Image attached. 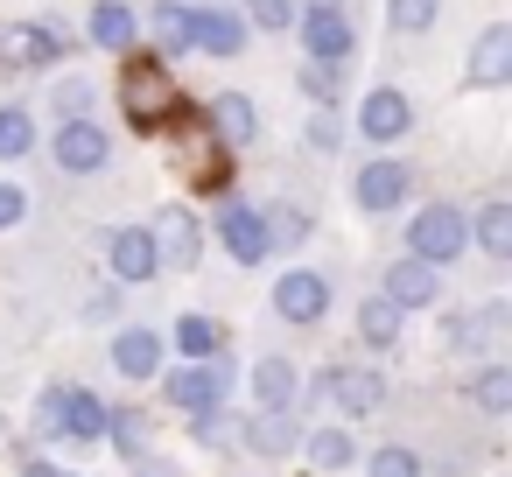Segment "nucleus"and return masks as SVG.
Listing matches in <instances>:
<instances>
[{
	"label": "nucleus",
	"mask_w": 512,
	"mask_h": 477,
	"mask_svg": "<svg viewBox=\"0 0 512 477\" xmlns=\"http://www.w3.org/2000/svg\"><path fill=\"white\" fill-rule=\"evenodd\" d=\"M120 113H127V127H141V134L176 127L183 92H176V71H169L155 50H127V64H120Z\"/></svg>",
	"instance_id": "f257e3e1"
},
{
	"label": "nucleus",
	"mask_w": 512,
	"mask_h": 477,
	"mask_svg": "<svg viewBox=\"0 0 512 477\" xmlns=\"http://www.w3.org/2000/svg\"><path fill=\"white\" fill-rule=\"evenodd\" d=\"M176 169H183L197 190H218V197L232 190V176H225V169H232V155L218 148V134H211V127H204L190 106L176 113Z\"/></svg>",
	"instance_id": "f03ea898"
},
{
	"label": "nucleus",
	"mask_w": 512,
	"mask_h": 477,
	"mask_svg": "<svg viewBox=\"0 0 512 477\" xmlns=\"http://www.w3.org/2000/svg\"><path fill=\"white\" fill-rule=\"evenodd\" d=\"M71 57V29L50 15V22H15V29H0V71H43Z\"/></svg>",
	"instance_id": "7ed1b4c3"
},
{
	"label": "nucleus",
	"mask_w": 512,
	"mask_h": 477,
	"mask_svg": "<svg viewBox=\"0 0 512 477\" xmlns=\"http://www.w3.org/2000/svg\"><path fill=\"white\" fill-rule=\"evenodd\" d=\"M407 246H414L421 267H449V260L470 246V218H463L456 204H428V211L407 225Z\"/></svg>",
	"instance_id": "20e7f679"
},
{
	"label": "nucleus",
	"mask_w": 512,
	"mask_h": 477,
	"mask_svg": "<svg viewBox=\"0 0 512 477\" xmlns=\"http://www.w3.org/2000/svg\"><path fill=\"white\" fill-rule=\"evenodd\" d=\"M302 43H309V64H323V71L344 78V64L358 50V29L344 15V0H337V8H302Z\"/></svg>",
	"instance_id": "39448f33"
},
{
	"label": "nucleus",
	"mask_w": 512,
	"mask_h": 477,
	"mask_svg": "<svg viewBox=\"0 0 512 477\" xmlns=\"http://www.w3.org/2000/svg\"><path fill=\"white\" fill-rule=\"evenodd\" d=\"M43 428H64L71 442H99V435H106V407H99V393H85V386H57V393L43 400Z\"/></svg>",
	"instance_id": "423d86ee"
},
{
	"label": "nucleus",
	"mask_w": 512,
	"mask_h": 477,
	"mask_svg": "<svg viewBox=\"0 0 512 477\" xmlns=\"http://www.w3.org/2000/svg\"><path fill=\"white\" fill-rule=\"evenodd\" d=\"M50 155H57L64 176H99L106 155H113V141H106V127H92V120H64L57 141H50Z\"/></svg>",
	"instance_id": "0eeeda50"
},
{
	"label": "nucleus",
	"mask_w": 512,
	"mask_h": 477,
	"mask_svg": "<svg viewBox=\"0 0 512 477\" xmlns=\"http://www.w3.org/2000/svg\"><path fill=\"white\" fill-rule=\"evenodd\" d=\"M351 197H358V211H400L407 197H414V169H400V162H365L358 169V183H351Z\"/></svg>",
	"instance_id": "6e6552de"
},
{
	"label": "nucleus",
	"mask_w": 512,
	"mask_h": 477,
	"mask_svg": "<svg viewBox=\"0 0 512 477\" xmlns=\"http://www.w3.org/2000/svg\"><path fill=\"white\" fill-rule=\"evenodd\" d=\"M463 85H470V92H498V85H512V29H505V22H491V29L477 36Z\"/></svg>",
	"instance_id": "1a4fd4ad"
},
{
	"label": "nucleus",
	"mask_w": 512,
	"mask_h": 477,
	"mask_svg": "<svg viewBox=\"0 0 512 477\" xmlns=\"http://www.w3.org/2000/svg\"><path fill=\"white\" fill-rule=\"evenodd\" d=\"M218 239H225V253H232L239 267H253V260H267V253H274V246H267L260 211H253V204H239V197H225V211H218Z\"/></svg>",
	"instance_id": "9d476101"
},
{
	"label": "nucleus",
	"mask_w": 512,
	"mask_h": 477,
	"mask_svg": "<svg viewBox=\"0 0 512 477\" xmlns=\"http://www.w3.org/2000/svg\"><path fill=\"white\" fill-rule=\"evenodd\" d=\"M190 43L204 57H239L246 50V15L239 8H190Z\"/></svg>",
	"instance_id": "9b49d317"
},
{
	"label": "nucleus",
	"mask_w": 512,
	"mask_h": 477,
	"mask_svg": "<svg viewBox=\"0 0 512 477\" xmlns=\"http://www.w3.org/2000/svg\"><path fill=\"white\" fill-rule=\"evenodd\" d=\"M274 309H281L288 323H316V316L330 309V281L309 274V267H288V274L274 281Z\"/></svg>",
	"instance_id": "f8f14e48"
},
{
	"label": "nucleus",
	"mask_w": 512,
	"mask_h": 477,
	"mask_svg": "<svg viewBox=\"0 0 512 477\" xmlns=\"http://www.w3.org/2000/svg\"><path fill=\"white\" fill-rule=\"evenodd\" d=\"M407 127H414V106H407V92H393V85L365 92V106H358V134H365V141H400Z\"/></svg>",
	"instance_id": "ddd939ff"
},
{
	"label": "nucleus",
	"mask_w": 512,
	"mask_h": 477,
	"mask_svg": "<svg viewBox=\"0 0 512 477\" xmlns=\"http://www.w3.org/2000/svg\"><path fill=\"white\" fill-rule=\"evenodd\" d=\"M225 393H232V372H225V365H190V372L169 379V400H176L183 414H211Z\"/></svg>",
	"instance_id": "4468645a"
},
{
	"label": "nucleus",
	"mask_w": 512,
	"mask_h": 477,
	"mask_svg": "<svg viewBox=\"0 0 512 477\" xmlns=\"http://www.w3.org/2000/svg\"><path fill=\"white\" fill-rule=\"evenodd\" d=\"M155 267H162V260H155V232H148V225H120V232H113V274H120L127 288H141V281H155Z\"/></svg>",
	"instance_id": "2eb2a0df"
},
{
	"label": "nucleus",
	"mask_w": 512,
	"mask_h": 477,
	"mask_svg": "<svg viewBox=\"0 0 512 477\" xmlns=\"http://www.w3.org/2000/svg\"><path fill=\"white\" fill-rule=\"evenodd\" d=\"M323 393L344 407V414H379V400H386V379L379 372H365V365H337V372H323Z\"/></svg>",
	"instance_id": "dca6fc26"
},
{
	"label": "nucleus",
	"mask_w": 512,
	"mask_h": 477,
	"mask_svg": "<svg viewBox=\"0 0 512 477\" xmlns=\"http://www.w3.org/2000/svg\"><path fill=\"white\" fill-rule=\"evenodd\" d=\"M211 134H218V148L232 155V148H246L253 134H260V120H253V99H239V92H225V99H211V120H204Z\"/></svg>",
	"instance_id": "f3484780"
},
{
	"label": "nucleus",
	"mask_w": 512,
	"mask_h": 477,
	"mask_svg": "<svg viewBox=\"0 0 512 477\" xmlns=\"http://www.w3.org/2000/svg\"><path fill=\"white\" fill-rule=\"evenodd\" d=\"M113 365H120V379H155L162 372V337L155 330H120L113 337Z\"/></svg>",
	"instance_id": "a211bd4d"
},
{
	"label": "nucleus",
	"mask_w": 512,
	"mask_h": 477,
	"mask_svg": "<svg viewBox=\"0 0 512 477\" xmlns=\"http://www.w3.org/2000/svg\"><path fill=\"white\" fill-rule=\"evenodd\" d=\"M155 260H162V267H176V274H190V267H197V218H190V211H169V218H162Z\"/></svg>",
	"instance_id": "6ab92c4d"
},
{
	"label": "nucleus",
	"mask_w": 512,
	"mask_h": 477,
	"mask_svg": "<svg viewBox=\"0 0 512 477\" xmlns=\"http://www.w3.org/2000/svg\"><path fill=\"white\" fill-rule=\"evenodd\" d=\"M435 288H442V281H435V267H421V260H400V267L386 274V302H393V309H428Z\"/></svg>",
	"instance_id": "aec40b11"
},
{
	"label": "nucleus",
	"mask_w": 512,
	"mask_h": 477,
	"mask_svg": "<svg viewBox=\"0 0 512 477\" xmlns=\"http://www.w3.org/2000/svg\"><path fill=\"white\" fill-rule=\"evenodd\" d=\"M92 43L106 57H127L134 50V15L120 8V0H99V8H92Z\"/></svg>",
	"instance_id": "412c9836"
},
{
	"label": "nucleus",
	"mask_w": 512,
	"mask_h": 477,
	"mask_svg": "<svg viewBox=\"0 0 512 477\" xmlns=\"http://www.w3.org/2000/svg\"><path fill=\"white\" fill-rule=\"evenodd\" d=\"M155 57L169 64V57H190L197 43H190V8H183V0H162V8H155Z\"/></svg>",
	"instance_id": "4be33fe9"
},
{
	"label": "nucleus",
	"mask_w": 512,
	"mask_h": 477,
	"mask_svg": "<svg viewBox=\"0 0 512 477\" xmlns=\"http://www.w3.org/2000/svg\"><path fill=\"white\" fill-rule=\"evenodd\" d=\"M295 365L288 358H260L253 365V393H260V407H295Z\"/></svg>",
	"instance_id": "5701e85b"
},
{
	"label": "nucleus",
	"mask_w": 512,
	"mask_h": 477,
	"mask_svg": "<svg viewBox=\"0 0 512 477\" xmlns=\"http://www.w3.org/2000/svg\"><path fill=\"white\" fill-rule=\"evenodd\" d=\"M470 239H477L491 260H505V253H512V204H484V211L470 218Z\"/></svg>",
	"instance_id": "b1692460"
},
{
	"label": "nucleus",
	"mask_w": 512,
	"mask_h": 477,
	"mask_svg": "<svg viewBox=\"0 0 512 477\" xmlns=\"http://www.w3.org/2000/svg\"><path fill=\"white\" fill-rule=\"evenodd\" d=\"M400 316H407V309H393L386 295H372V302L358 309V337H365L372 351H386V344H400Z\"/></svg>",
	"instance_id": "393cba45"
},
{
	"label": "nucleus",
	"mask_w": 512,
	"mask_h": 477,
	"mask_svg": "<svg viewBox=\"0 0 512 477\" xmlns=\"http://www.w3.org/2000/svg\"><path fill=\"white\" fill-rule=\"evenodd\" d=\"M246 442L267 449V456H288V442H295V407H260V421L246 428Z\"/></svg>",
	"instance_id": "a878e982"
},
{
	"label": "nucleus",
	"mask_w": 512,
	"mask_h": 477,
	"mask_svg": "<svg viewBox=\"0 0 512 477\" xmlns=\"http://www.w3.org/2000/svg\"><path fill=\"white\" fill-rule=\"evenodd\" d=\"M176 351H190V358H218V351H225V330H218L211 316H176Z\"/></svg>",
	"instance_id": "bb28decb"
},
{
	"label": "nucleus",
	"mask_w": 512,
	"mask_h": 477,
	"mask_svg": "<svg viewBox=\"0 0 512 477\" xmlns=\"http://www.w3.org/2000/svg\"><path fill=\"white\" fill-rule=\"evenodd\" d=\"M36 148V120L22 106H0V162H22Z\"/></svg>",
	"instance_id": "cd10ccee"
},
{
	"label": "nucleus",
	"mask_w": 512,
	"mask_h": 477,
	"mask_svg": "<svg viewBox=\"0 0 512 477\" xmlns=\"http://www.w3.org/2000/svg\"><path fill=\"white\" fill-rule=\"evenodd\" d=\"M435 15H442V0H386V29L393 36H421Z\"/></svg>",
	"instance_id": "c85d7f7f"
},
{
	"label": "nucleus",
	"mask_w": 512,
	"mask_h": 477,
	"mask_svg": "<svg viewBox=\"0 0 512 477\" xmlns=\"http://www.w3.org/2000/svg\"><path fill=\"white\" fill-rule=\"evenodd\" d=\"M351 456H358V449H351L344 428H316V435H309V463H316V470H344Z\"/></svg>",
	"instance_id": "c756f323"
},
{
	"label": "nucleus",
	"mask_w": 512,
	"mask_h": 477,
	"mask_svg": "<svg viewBox=\"0 0 512 477\" xmlns=\"http://www.w3.org/2000/svg\"><path fill=\"white\" fill-rule=\"evenodd\" d=\"M470 393H477V407H484V414H505V407H512V372H505V365H491V372H477V386H470Z\"/></svg>",
	"instance_id": "7c9ffc66"
},
{
	"label": "nucleus",
	"mask_w": 512,
	"mask_h": 477,
	"mask_svg": "<svg viewBox=\"0 0 512 477\" xmlns=\"http://www.w3.org/2000/svg\"><path fill=\"white\" fill-rule=\"evenodd\" d=\"M106 435L120 442V456H141V442H148V414H106Z\"/></svg>",
	"instance_id": "2f4dec72"
},
{
	"label": "nucleus",
	"mask_w": 512,
	"mask_h": 477,
	"mask_svg": "<svg viewBox=\"0 0 512 477\" xmlns=\"http://www.w3.org/2000/svg\"><path fill=\"white\" fill-rule=\"evenodd\" d=\"M260 225H267V246H295V239H309V218H302V211H260Z\"/></svg>",
	"instance_id": "473e14b6"
},
{
	"label": "nucleus",
	"mask_w": 512,
	"mask_h": 477,
	"mask_svg": "<svg viewBox=\"0 0 512 477\" xmlns=\"http://www.w3.org/2000/svg\"><path fill=\"white\" fill-rule=\"evenodd\" d=\"M50 106H57V127H64V120H85V106H92V85H85V78H64Z\"/></svg>",
	"instance_id": "72a5a7b5"
},
{
	"label": "nucleus",
	"mask_w": 512,
	"mask_h": 477,
	"mask_svg": "<svg viewBox=\"0 0 512 477\" xmlns=\"http://www.w3.org/2000/svg\"><path fill=\"white\" fill-rule=\"evenodd\" d=\"M302 92H309L316 106H337V92H344V78H337V71H323V64H302Z\"/></svg>",
	"instance_id": "f704fd0d"
},
{
	"label": "nucleus",
	"mask_w": 512,
	"mask_h": 477,
	"mask_svg": "<svg viewBox=\"0 0 512 477\" xmlns=\"http://www.w3.org/2000/svg\"><path fill=\"white\" fill-rule=\"evenodd\" d=\"M372 477H421V463H414V449H372Z\"/></svg>",
	"instance_id": "c9c22d12"
},
{
	"label": "nucleus",
	"mask_w": 512,
	"mask_h": 477,
	"mask_svg": "<svg viewBox=\"0 0 512 477\" xmlns=\"http://www.w3.org/2000/svg\"><path fill=\"white\" fill-rule=\"evenodd\" d=\"M246 15H253V29H288L295 22V0H246Z\"/></svg>",
	"instance_id": "e433bc0d"
},
{
	"label": "nucleus",
	"mask_w": 512,
	"mask_h": 477,
	"mask_svg": "<svg viewBox=\"0 0 512 477\" xmlns=\"http://www.w3.org/2000/svg\"><path fill=\"white\" fill-rule=\"evenodd\" d=\"M22 211H29V197H22L15 183H0V232H8V225H22Z\"/></svg>",
	"instance_id": "4c0bfd02"
},
{
	"label": "nucleus",
	"mask_w": 512,
	"mask_h": 477,
	"mask_svg": "<svg viewBox=\"0 0 512 477\" xmlns=\"http://www.w3.org/2000/svg\"><path fill=\"white\" fill-rule=\"evenodd\" d=\"M22 477H78V470H57V463H43V456H29V463H22Z\"/></svg>",
	"instance_id": "58836bf2"
},
{
	"label": "nucleus",
	"mask_w": 512,
	"mask_h": 477,
	"mask_svg": "<svg viewBox=\"0 0 512 477\" xmlns=\"http://www.w3.org/2000/svg\"><path fill=\"white\" fill-rule=\"evenodd\" d=\"M302 8H337V0H302Z\"/></svg>",
	"instance_id": "ea45409f"
},
{
	"label": "nucleus",
	"mask_w": 512,
	"mask_h": 477,
	"mask_svg": "<svg viewBox=\"0 0 512 477\" xmlns=\"http://www.w3.org/2000/svg\"><path fill=\"white\" fill-rule=\"evenodd\" d=\"M0 456H8V421H0Z\"/></svg>",
	"instance_id": "a19ab883"
},
{
	"label": "nucleus",
	"mask_w": 512,
	"mask_h": 477,
	"mask_svg": "<svg viewBox=\"0 0 512 477\" xmlns=\"http://www.w3.org/2000/svg\"><path fill=\"white\" fill-rule=\"evenodd\" d=\"M148 477H176V470H148Z\"/></svg>",
	"instance_id": "79ce46f5"
}]
</instances>
